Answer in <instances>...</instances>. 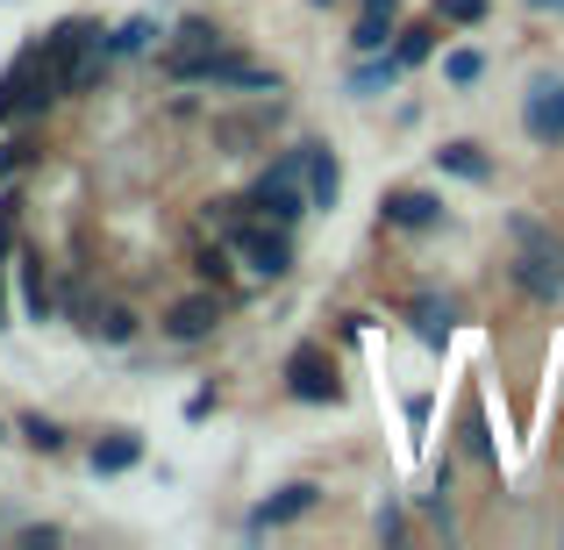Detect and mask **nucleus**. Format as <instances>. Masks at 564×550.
<instances>
[{
    "label": "nucleus",
    "instance_id": "nucleus-1",
    "mask_svg": "<svg viewBox=\"0 0 564 550\" xmlns=\"http://www.w3.org/2000/svg\"><path fill=\"white\" fill-rule=\"evenodd\" d=\"M508 236H514V265H508L514 287H522L529 301L557 308V301H564V236L543 229V222H529V215H514Z\"/></svg>",
    "mask_w": 564,
    "mask_h": 550
},
{
    "label": "nucleus",
    "instance_id": "nucleus-2",
    "mask_svg": "<svg viewBox=\"0 0 564 550\" xmlns=\"http://www.w3.org/2000/svg\"><path fill=\"white\" fill-rule=\"evenodd\" d=\"M250 207H258L264 222H279V229H293V222L307 215V165H301V151H286L258 186H250Z\"/></svg>",
    "mask_w": 564,
    "mask_h": 550
},
{
    "label": "nucleus",
    "instance_id": "nucleus-3",
    "mask_svg": "<svg viewBox=\"0 0 564 550\" xmlns=\"http://www.w3.org/2000/svg\"><path fill=\"white\" fill-rule=\"evenodd\" d=\"M221 244H229L258 279H286V272H293L286 229H279V222H264V215H258V222H229V229H221Z\"/></svg>",
    "mask_w": 564,
    "mask_h": 550
},
{
    "label": "nucleus",
    "instance_id": "nucleus-4",
    "mask_svg": "<svg viewBox=\"0 0 564 550\" xmlns=\"http://www.w3.org/2000/svg\"><path fill=\"white\" fill-rule=\"evenodd\" d=\"M286 386L293 400H307V408H329V400H344V379H336V358L322 344H301L286 358Z\"/></svg>",
    "mask_w": 564,
    "mask_h": 550
},
{
    "label": "nucleus",
    "instance_id": "nucleus-5",
    "mask_svg": "<svg viewBox=\"0 0 564 550\" xmlns=\"http://www.w3.org/2000/svg\"><path fill=\"white\" fill-rule=\"evenodd\" d=\"M522 129H529L536 143H564V79H557V72L529 79V94H522Z\"/></svg>",
    "mask_w": 564,
    "mask_h": 550
},
{
    "label": "nucleus",
    "instance_id": "nucleus-6",
    "mask_svg": "<svg viewBox=\"0 0 564 550\" xmlns=\"http://www.w3.org/2000/svg\"><path fill=\"white\" fill-rule=\"evenodd\" d=\"M386 229H436L443 222V201L436 193H422V186H400V193H386Z\"/></svg>",
    "mask_w": 564,
    "mask_h": 550
},
{
    "label": "nucleus",
    "instance_id": "nucleus-7",
    "mask_svg": "<svg viewBox=\"0 0 564 550\" xmlns=\"http://www.w3.org/2000/svg\"><path fill=\"white\" fill-rule=\"evenodd\" d=\"M322 500V486H307V479H293V486H279L272 500H264L258 515H250V537H258V529H279V522H301L307 508H315Z\"/></svg>",
    "mask_w": 564,
    "mask_h": 550
},
{
    "label": "nucleus",
    "instance_id": "nucleus-8",
    "mask_svg": "<svg viewBox=\"0 0 564 550\" xmlns=\"http://www.w3.org/2000/svg\"><path fill=\"white\" fill-rule=\"evenodd\" d=\"M301 165H307V207H336V193H344V165H336V151L307 143Z\"/></svg>",
    "mask_w": 564,
    "mask_h": 550
},
{
    "label": "nucleus",
    "instance_id": "nucleus-9",
    "mask_svg": "<svg viewBox=\"0 0 564 550\" xmlns=\"http://www.w3.org/2000/svg\"><path fill=\"white\" fill-rule=\"evenodd\" d=\"M215 322H221V301H215V293H193V301H180V308L165 315V336H180V344H200Z\"/></svg>",
    "mask_w": 564,
    "mask_h": 550
},
{
    "label": "nucleus",
    "instance_id": "nucleus-10",
    "mask_svg": "<svg viewBox=\"0 0 564 550\" xmlns=\"http://www.w3.org/2000/svg\"><path fill=\"white\" fill-rule=\"evenodd\" d=\"M408 322H414V336H422L429 351H443V336H451L457 308L443 301V293H414V301H408Z\"/></svg>",
    "mask_w": 564,
    "mask_h": 550
},
{
    "label": "nucleus",
    "instance_id": "nucleus-11",
    "mask_svg": "<svg viewBox=\"0 0 564 550\" xmlns=\"http://www.w3.org/2000/svg\"><path fill=\"white\" fill-rule=\"evenodd\" d=\"M393 22H400V0H365V22L350 29V51H358V57L386 51V36H393Z\"/></svg>",
    "mask_w": 564,
    "mask_h": 550
},
{
    "label": "nucleus",
    "instance_id": "nucleus-12",
    "mask_svg": "<svg viewBox=\"0 0 564 550\" xmlns=\"http://www.w3.org/2000/svg\"><path fill=\"white\" fill-rule=\"evenodd\" d=\"M436 165H443V172H457V180H486V172H494L479 143H443V151H436Z\"/></svg>",
    "mask_w": 564,
    "mask_h": 550
},
{
    "label": "nucleus",
    "instance_id": "nucleus-13",
    "mask_svg": "<svg viewBox=\"0 0 564 550\" xmlns=\"http://www.w3.org/2000/svg\"><path fill=\"white\" fill-rule=\"evenodd\" d=\"M137 457H143V436H129V429H122V436H108L94 451V472H129Z\"/></svg>",
    "mask_w": 564,
    "mask_h": 550
},
{
    "label": "nucleus",
    "instance_id": "nucleus-14",
    "mask_svg": "<svg viewBox=\"0 0 564 550\" xmlns=\"http://www.w3.org/2000/svg\"><path fill=\"white\" fill-rule=\"evenodd\" d=\"M393 79H400V57H379V51H372V65L350 72V94H386Z\"/></svg>",
    "mask_w": 564,
    "mask_h": 550
},
{
    "label": "nucleus",
    "instance_id": "nucleus-15",
    "mask_svg": "<svg viewBox=\"0 0 564 550\" xmlns=\"http://www.w3.org/2000/svg\"><path fill=\"white\" fill-rule=\"evenodd\" d=\"M86 330H94L100 344H129V336H137V315H129V308H94Z\"/></svg>",
    "mask_w": 564,
    "mask_h": 550
},
{
    "label": "nucleus",
    "instance_id": "nucleus-16",
    "mask_svg": "<svg viewBox=\"0 0 564 550\" xmlns=\"http://www.w3.org/2000/svg\"><path fill=\"white\" fill-rule=\"evenodd\" d=\"M393 36H400V43H393L400 65H422V57L436 51V29H393Z\"/></svg>",
    "mask_w": 564,
    "mask_h": 550
},
{
    "label": "nucleus",
    "instance_id": "nucleus-17",
    "mask_svg": "<svg viewBox=\"0 0 564 550\" xmlns=\"http://www.w3.org/2000/svg\"><path fill=\"white\" fill-rule=\"evenodd\" d=\"M207 51H221V29L186 22V29H180V51H172V57H207Z\"/></svg>",
    "mask_w": 564,
    "mask_h": 550
},
{
    "label": "nucleus",
    "instance_id": "nucleus-18",
    "mask_svg": "<svg viewBox=\"0 0 564 550\" xmlns=\"http://www.w3.org/2000/svg\"><path fill=\"white\" fill-rule=\"evenodd\" d=\"M486 8H494V0H436V22L471 29V22H486Z\"/></svg>",
    "mask_w": 564,
    "mask_h": 550
},
{
    "label": "nucleus",
    "instance_id": "nucleus-19",
    "mask_svg": "<svg viewBox=\"0 0 564 550\" xmlns=\"http://www.w3.org/2000/svg\"><path fill=\"white\" fill-rule=\"evenodd\" d=\"M479 72H486V57H479V51H451V57H443V79H451V86H471Z\"/></svg>",
    "mask_w": 564,
    "mask_h": 550
},
{
    "label": "nucleus",
    "instance_id": "nucleus-20",
    "mask_svg": "<svg viewBox=\"0 0 564 550\" xmlns=\"http://www.w3.org/2000/svg\"><path fill=\"white\" fill-rule=\"evenodd\" d=\"M143 43H151V22H122L108 36V57H129V51H143Z\"/></svg>",
    "mask_w": 564,
    "mask_h": 550
},
{
    "label": "nucleus",
    "instance_id": "nucleus-21",
    "mask_svg": "<svg viewBox=\"0 0 564 550\" xmlns=\"http://www.w3.org/2000/svg\"><path fill=\"white\" fill-rule=\"evenodd\" d=\"M22 436L36 443V451H65V429H57V422H43V414H29V422H22Z\"/></svg>",
    "mask_w": 564,
    "mask_h": 550
},
{
    "label": "nucleus",
    "instance_id": "nucleus-22",
    "mask_svg": "<svg viewBox=\"0 0 564 550\" xmlns=\"http://www.w3.org/2000/svg\"><path fill=\"white\" fill-rule=\"evenodd\" d=\"M22 301H29V315H36V322H51V287H43V272L22 279Z\"/></svg>",
    "mask_w": 564,
    "mask_h": 550
},
{
    "label": "nucleus",
    "instance_id": "nucleus-23",
    "mask_svg": "<svg viewBox=\"0 0 564 550\" xmlns=\"http://www.w3.org/2000/svg\"><path fill=\"white\" fill-rule=\"evenodd\" d=\"M0 330H8V293H0Z\"/></svg>",
    "mask_w": 564,
    "mask_h": 550
},
{
    "label": "nucleus",
    "instance_id": "nucleus-24",
    "mask_svg": "<svg viewBox=\"0 0 564 550\" xmlns=\"http://www.w3.org/2000/svg\"><path fill=\"white\" fill-rule=\"evenodd\" d=\"M529 8H564V0H529Z\"/></svg>",
    "mask_w": 564,
    "mask_h": 550
},
{
    "label": "nucleus",
    "instance_id": "nucleus-25",
    "mask_svg": "<svg viewBox=\"0 0 564 550\" xmlns=\"http://www.w3.org/2000/svg\"><path fill=\"white\" fill-rule=\"evenodd\" d=\"M315 8H329V0H315Z\"/></svg>",
    "mask_w": 564,
    "mask_h": 550
}]
</instances>
